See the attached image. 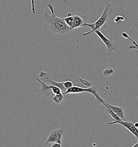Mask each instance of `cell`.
I'll use <instances>...</instances> for the list:
<instances>
[{
  "mask_svg": "<svg viewBox=\"0 0 138 147\" xmlns=\"http://www.w3.org/2000/svg\"><path fill=\"white\" fill-rule=\"evenodd\" d=\"M51 15L45 13L43 29L45 35L52 40H68L73 36L72 30L65 22L64 18L57 17L55 15L54 9L51 3H47Z\"/></svg>",
  "mask_w": 138,
  "mask_h": 147,
  "instance_id": "obj_1",
  "label": "cell"
},
{
  "mask_svg": "<svg viewBox=\"0 0 138 147\" xmlns=\"http://www.w3.org/2000/svg\"><path fill=\"white\" fill-rule=\"evenodd\" d=\"M112 5L108 2H107L106 5L103 10V12L100 16V17L95 22L92 23H86V24L84 26H87L91 29L90 31H89L87 32L84 33L83 34V36H86L87 35L94 33V32L97 30H100V29L101 26H103L105 24V23L108 21V18L110 16L111 13L112 11Z\"/></svg>",
  "mask_w": 138,
  "mask_h": 147,
  "instance_id": "obj_2",
  "label": "cell"
},
{
  "mask_svg": "<svg viewBox=\"0 0 138 147\" xmlns=\"http://www.w3.org/2000/svg\"><path fill=\"white\" fill-rule=\"evenodd\" d=\"M90 93L95 96L97 100L100 97L99 94L97 92V88L95 87H91L89 88H83L79 86H74L71 87L64 93L63 94H79L83 93Z\"/></svg>",
  "mask_w": 138,
  "mask_h": 147,
  "instance_id": "obj_3",
  "label": "cell"
},
{
  "mask_svg": "<svg viewBox=\"0 0 138 147\" xmlns=\"http://www.w3.org/2000/svg\"><path fill=\"white\" fill-rule=\"evenodd\" d=\"M64 132V129L62 128L58 129L53 130L51 133L47 137V140L45 143L44 144L43 147H45L46 145H47L49 143H62V135Z\"/></svg>",
  "mask_w": 138,
  "mask_h": 147,
  "instance_id": "obj_4",
  "label": "cell"
},
{
  "mask_svg": "<svg viewBox=\"0 0 138 147\" xmlns=\"http://www.w3.org/2000/svg\"><path fill=\"white\" fill-rule=\"evenodd\" d=\"M114 124H119L120 125L124 127L125 128H126L128 130L134 135V136L136 138L137 141H138V128L135 127V125L131 121H115L111 122L108 123V125H114Z\"/></svg>",
  "mask_w": 138,
  "mask_h": 147,
  "instance_id": "obj_5",
  "label": "cell"
},
{
  "mask_svg": "<svg viewBox=\"0 0 138 147\" xmlns=\"http://www.w3.org/2000/svg\"><path fill=\"white\" fill-rule=\"evenodd\" d=\"M97 36L99 37L100 40L103 42V44L105 45V46L107 48V51L108 53H112L115 51L116 47L115 44L112 42L111 40L108 38L107 37H106L105 35L100 30L95 31L94 32Z\"/></svg>",
  "mask_w": 138,
  "mask_h": 147,
  "instance_id": "obj_6",
  "label": "cell"
},
{
  "mask_svg": "<svg viewBox=\"0 0 138 147\" xmlns=\"http://www.w3.org/2000/svg\"><path fill=\"white\" fill-rule=\"evenodd\" d=\"M36 79L41 84V86H42L41 88L38 91L40 92L41 94L46 95L47 96L50 95L51 94V93H52V88L53 86V85H47V84H46L45 82H44L43 81L41 80L39 78H36Z\"/></svg>",
  "mask_w": 138,
  "mask_h": 147,
  "instance_id": "obj_7",
  "label": "cell"
},
{
  "mask_svg": "<svg viewBox=\"0 0 138 147\" xmlns=\"http://www.w3.org/2000/svg\"><path fill=\"white\" fill-rule=\"evenodd\" d=\"M42 79H43V81L44 82H49L51 84V85L60 88L63 94H64L67 91V90L65 88L64 86V82H56L53 81V80H52V79L50 78V76L48 75V74Z\"/></svg>",
  "mask_w": 138,
  "mask_h": 147,
  "instance_id": "obj_8",
  "label": "cell"
},
{
  "mask_svg": "<svg viewBox=\"0 0 138 147\" xmlns=\"http://www.w3.org/2000/svg\"><path fill=\"white\" fill-rule=\"evenodd\" d=\"M86 22L80 15H73V25L72 28V30L80 27H84V26L86 24Z\"/></svg>",
  "mask_w": 138,
  "mask_h": 147,
  "instance_id": "obj_9",
  "label": "cell"
},
{
  "mask_svg": "<svg viewBox=\"0 0 138 147\" xmlns=\"http://www.w3.org/2000/svg\"><path fill=\"white\" fill-rule=\"evenodd\" d=\"M103 102H105V104H106L108 106L111 108V109L112 110V111L113 112L115 113L116 115L120 118L121 120H122L125 118V114H124V111H123L122 108L120 107L113 106L112 105L108 104V102H106L104 100H103Z\"/></svg>",
  "mask_w": 138,
  "mask_h": 147,
  "instance_id": "obj_10",
  "label": "cell"
},
{
  "mask_svg": "<svg viewBox=\"0 0 138 147\" xmlns=\"http://www.w3.org/2000/svg\"><path fill=\"white\" fill-rule=\"evenodd\" d=\"M129 32L132 34V37H133V39L134 41L137 44V48H136V50H138V22L135 23L132 28L129 30Z\"/></svg>",
  "mask_w": 138,
  "mask_h": 147,
  "instance_id": "obj_11",
  "label": "cell"
},
{
  "mask_svg": "<svg viewBox=\"0 0 138 147\" xmlns=\"http://www.w3.org/2000/svg\"><path fill=\"white\" fill-rule=\"evenodd\" d=\"M63 94H58V95H55L52 98V100L55 103V104H60L63 102V100L64 99V96Z\"/></svg>",
  "mask_w": 138,
  "mask_h": 147,
  "instance_id": "obj_12",
  "label": "cell"
},
{
  "mask_svg": "<svg viewBox=\"0 0 138 147\" xmlns=\"http://www.w3.org/2000/svg\"><path fill=\"white\" fill-rule=\"evenodd\" d=\"M114 74V69L112 67H108L103 70V76L105 77H110Z\"/></svg>",
  "mask_w": 138,
  "mask_h": 147,
  "instance_id": "obj_13",
  "label": "cell"
},
{
  "mask_svg": "<svg viewBox=\"0 0 138 147\" xmlns=\"http://www.w3.org/2000/svg\"><path fill=\"white\" fill-rule=\"evenodd\" d=\"M78 79L79 80V82H82V84L85 86L87 87V88H89V87H92V84H91V82L86 80H84L83 79L80 77H79Z\"/></svg>",
  "mask_w": 138,
  "mask_h": 147,
  "instance_id": "obj_14",
  "label": "cell"
},
{
  "mask_svg": "<svg viewBox=\"0 0 138 147\" xmlns=\"http://www.w3.org/2000/svg\"><path fill=\"white\" fill-rule=\"evenodd\" d=\"M52 93H53L55 95H58V94H63L60 88L57 87L55 86H53L52 87Z\"/></svg>",
  "mask_w": 138,
  "mask_h": 147,
  "instance_id": "obj_15",
  "label": "cell"
},
{
  "mask_svg": "<svg viewBox=\"0 0 138 147\" xmlns=\"http://www.w3.org/2000/svg\"><path fill=\"white\" fill-rule=\"evenodd\" d=\"M64 86L65 88L67 90H69L70 88H71V87L74 86H73V82H72L71 81H70V80L64 82Z\"/></svg>",
  "mask_w": 138,
  "mask_h": 147,
  "instance_id": "obj_16",
  "label": "cell"
},
{
  "mask_svg": "<svg viewBox=\"0 0 138 147\" xmlns=\"http://www.w3.org/2000/svg\"><path fill=\"white\" fill-rule=\"evenodd\" d=\"M125 21V18L121 15L116 16V17L114 18V22L116 24L120 22H124Z\"/></svg>",
  "mask_w": 138,
  "mask_h": 147,
  "instance_id": "obj_17",
  "label": "cell"
},
{
  "mask_svg": "<svg viewBox=\"0 0 138 147\" xmlns=\"http://www.w3.org/2000/svg\"><path fill=\"white\" fill-rule=\"evenodd\" d=\"M51 147H63L62 144L59 143H54L53 144H52Z\"/></svg>",
  "mask_w": 138,
  "mask_h": 147,
  "instance_id": "obj_18",
  "label": "cell"
},
{
  "mask_svg": "<svg viewBox=\"0 0 138 147\" xmlns=\"http://www.w3.org/2000/svg\"><path fill=\"white\" fill-rule=\"evenodd\" d=\"M47 72H43V71H41L40 74H39V77L41 78H43L47 74Z\"/></svg>",
  "mask_w": 138,
  "mask_h": 147,
  "instance_id": "obj_19",
  "label": "cell"
},
{
  "mask_svg": "<svg viewBox=\"0 0 138 147\" xmlns=\"http://www.w3.org/2000/svg\"><path fill=\"white\" fill-rule=\"evenodd\" d=\"M131 147H138V141L136 142H134V144Z\"/></svg>",
  "mask_w": 138,
  "mask_h": 147,
  "instance_id": "obj_20",
  "label": "cell"
},
{
  "mask_svg": "<svg viewBox=\"0 0 138 147\" xmlns=\"http://www.w3.org/2000/svg\"><path fill=\"white\" fill-rule=\"evenodd\" d=\"M134 125H135V127L138 128V122H136L135 123H134Z\"/></svg>",
  "mask_w": 138,
  "mask_h": 147,
  "instance_id": "obj_21",
  "label": "cell"
}]
</instances>
